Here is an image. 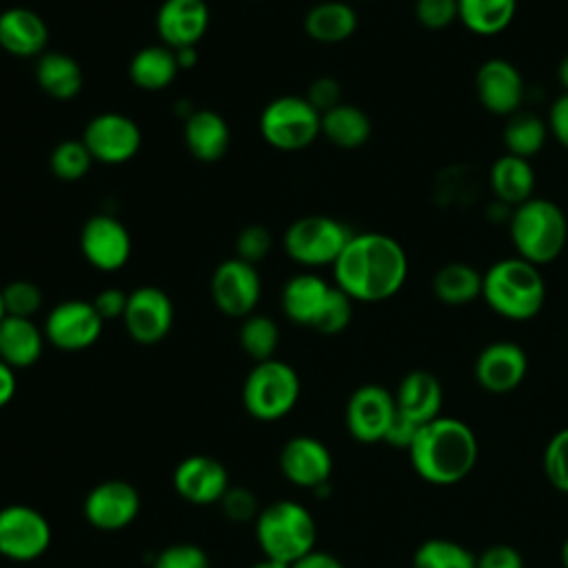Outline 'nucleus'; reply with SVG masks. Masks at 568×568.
Masks as SVG:
<instances>
[{"label":"nucleus","mask_w":568,"mask_h":568,"mask_svg":"<svg viewBox=\"0 0 568 568\" xmlns=\"http://www.w3.org/2000/svg\"><path fill=\"white\" fill-rule=\"evenodd\" d=\"M206 0H164L155 16V27L162 44L171 49L195 47L209 29Z\"/></svg>","instance_id":"nucleus-21"},{"label":"nucleus","mask_w":568,"mask_h":568,"mask_svg":"<svg viewBox=\"0 0 568 568\" xmlns=\"http://www.w3.org/2000/svg\"><path fill=\"white\" fill-rule=\"evenodd\" d=\"M277 344H280V328L268 315L251 313L248 317H244L240 328V346L251 359L255 362L273 359Z\"/></svg>","instance_id":"nucleus-36"},{"label":"nucleus","mask_w":568,"mask_h":568,"mask_svg":"<svg viewBox=\"0 0 568 568\" xmlns=\"http://www.w3.org/2000/svg\"><path fill=\"white\" fill-rule=\"evenodd\" d=\"M271 246H273V237L268 229L262 224H251L237 233L235 257L248 264H260L271 253Z\"/></svg>","instance_id":"nucleus-42"},{"label":"nucleus","mask_w":568,"mask_h":568,"mask_svg":"<svg viewBox=\"0 0 568 568\" xmlns=\"http://www.w3.org/2000/svg\"><path fill=\"white\" fill-rule=\"evenodd\" d=\"M546 138H548V122H544L537 113L517 111L506 120L504 149L510 155L530 160L544 149Z\"/></svg>","instance_id":"nucleus-34"},{"label":"nucleus","mask_w":568,"mask_h":568,"mask_svg":"<svg viewBox=\"0 0 568 568\" xmlns=\"http://www.w3.org/2000/svg\"><path fill=\"white\" fill-rule=\"evenodd\" d=\"M251 568H291V564H284V561H277V559H271V557H264L260 561H255Z\"/></svg>","instance_id":"nucleus-54"},{"label":"nucleus","mask_w":568,"mask_h":568,"mask_svg":"<svg viewBox=\"0 0 568 568\" xmlns=\"http://www.w3.org/2000/svg\"><path fill=\"white\" fill-rule=\"evenodd\" d=\"M4 315H7V311H4V300H2V288H0V322L4 320Z\"/></svg>","instance_id":"nucleus-56"},{"label":"nucleus","mask_w":568,"mask_h":568,"mask_svg":"<svg viewBox=\"0 0 568 568\" xmlns=\"http://www.w3.org/2000/svg\"><path fill=\"white\" fill-rule=\"evenodd\" d=\"M413 568H477V557L453 539L433 537L413 552Z\"/></svg>","instance_id":"nucleus-35"},{"label":"nucleus","mask_w":568,"mask_h":568,"mask_svg":"<svg viewBox=\"0 0 568 568\" xmlns=\"http://www.w3.org/2000/svg\"><path fill=\"white\" fill-rule=\"evenodd\" d=\"M291 568H344V564L335 555L313 548L311 552H306L300 559H295L291 564Z\"/></svg>","instance_id":"nucleus-50"},{"label":"nucleus","mask_w":568,"mask_h":568,"mask_svg":"<svg viewBox=\"0 0 568 568\" xmlns=\"http://www.w3.org/2000/svg\"><path fill=\"white\" fill-rule=\"evenodd\" d=\"M82 513L98 530H122L140 513V493L124 479H104L87 493Z\"/></svg>","instance_id":"nucleus-15"},{"label":"nucleus","mask_w":568,"mask_h":568,"mask_svg":"<svg viewBox=\"0 0 568 568\" xmlns=\"http://www.w3.org/2000/svg\"><path fill=\"white\" fill-rule=\"evenodd\" d=\"M173 51H175V60H178L180 69L195 67V62H197V47H180V49H173Z\"/></svg>","instance_id":"nucleus-52"},{"label":"nucleus","mask_w":568,"mask_h":568,"mask_svg":"<svg viewBox=\"0 0 568 568\" xmlns=\"http://www.w3.org/2000/svg\"><path fill=\"white\" fill-rule=\"evenodd\" d=\"M410 466L433 486H453L466 479L479 457L473 428L457 417H435L419 426L410 448Z\"/></svg>","instance_id":"nucleus-2"},{"label":"nucleus","mask_w":568,"mask_h":568,"mask_svg":"<svg viewBox=\"0 0 568 568\" xmlns=\"http://www.w3.org/2000/svg\"><path fill=\"white\" fill-rule=\"evenodd\" d=\"M508 235L517 257L535 266H544L564 253L568 242V220L559 204L532 195L513 209Z\"/></svg>","instance_id":"nucleus-4"},{"label":"nucleus","mask_w":568,"mask_h":568,"mask_svg":"<svg viewBox=\"0 0 568 568\" xmlns=\"http://www.w3.org/2000/svg\"><path fill=\"white\" fill-rule=\"evenodd\" d=\"M481 275L466 262H448L433 275V295L448 306H464L481 297Z\"/></svg>","instance_id":"nucleus-33"},{"label":"nucleus","mask_w":568,"mask_h":568,"mask_svg":"<svg viewBox=\"0 0 568 568\" xmlns=\"http://www.w3.org/2000/svg\"><path fill=\"white\" fill-rule=\"evenodd\" d=\"M209 555L197 544H171L162 548L155 559L153 568H209Z\"/></svg>","instance_id":"nucleus-41"},{"label":"nucleus","mask_w":568,"mask_h":568,"mask_svg":"<svg viewBox=\"0 0 568 568\" xmlns=\"http://www.w3.org/2000/svg\"><path fill=\"white\" fill-rule=\"evenodd\" d=\"M178 71L175 51L166 44L142 47L129 62L131 82L144 91L166 89L175 80Z\"/></svg>","instance_id":"nucleus-30"},{"label":"nucleus","mask_w":568,"mask_h":568,"mask_svg":"<svg viewBox=\"0 0 568 568\" xmlns=\"http://www.w3.org/2000/svg\"><path fill=\"white\" fill-rule=\"evenodd\" d=\"M528 371V357L517 342L499 339L486 344L475 359L473 373L477 384L490 395H506L515 390Z\"/></svg>","instance_id":"nucleus-18"},{"label":"nucleus","mask_w":568,"mask_h":568,"mask_svg":"<svg viewBox=\"0 0 568 568\" xmlns=\"http://www.w3.org/2000/svg\"><path fill=\"white\" fill-rule=\"evenodd\" d=\"M353 320V300L337 286H331V293L313 324L317 333L324 335H337L342 333Z\"/></svg>","instance_id":"nucleus-38"},{"label":"nucleus","mask_w":568,"mask_h":568,"mask_svg":"<svg viewBox=\"0 0 568 568\" xmlns=\"http://www.w3.org/2000/svg\"><path fill=\"white\" fill-rule=\"evenodd\" d=\"M104 320L87 300H64L44 320V339L60 351H84L102 335Z\"/></svg>","instance_id":"nucleus-10"},{"label":"nucleus","mask_w":568,"mask_h":568,"mask_svg":"<svg viewBox=\"0 0 568 568\" xmlns=\"http://www.w3.org/2000/svg\"><path fill=\"white\" fill-rule=\"evenodd\" d=\"M211 295L215 306L229 317H248L262 295V280L255 264L240 257L224 260L211 277Z\"/></svg>","instance_id":"nucleus-13"},{"label":"nucleus","mask_w":568,"mask_h":568,"mask_svg":"<svg viewBox=\"0 0 568 568\" xmlns=\"http://www.w3.org/2000/svg\"><path fill=\"white\" fill-rule=\"evenodd\" d=\"M16 388H18L16 368H11L7 362L0 359V408H4L13 399Z\"/></svg>","instance_id":"nucleus-51"},{"label":"nucleus","mask_w":568,"mask_h":568,"mask_svg":"<svg viewBox=\"0 0 568 568\" xmlns=\"http://www.w3.org/2000/svg\"><path fill=\"white\" fill-rule=\"evenodd\" d=\"M515 16L517 0H457V20L481 38L506 31Z\"/></svg>","instance_id":"nucleus-31"},{"label":"nucleus","mask_w":568,"mask_h":568,"mask_svg":"<svg viewBox=\"0 0 568 568\" xmlns=\"http://www.w3.org/2000/svg\"><path fill=\"white\" fill-rule=\"evenodd\" d=\"M173 488L189 504H220L229 490V473L211 455H189L173 470Z\"/></svg>","instance_id":"nucleus-19"},{"label":"nucleus","mask_w":568,"mask_h":568,"mask_svg":"<svg viewBox=\"0 0 568 568\" xmlns=\"http://www.w3.org/2000/svg\"><path fill=\"white\" fill-rule=\"evenodd\" d=\"M126 300H129V293H124L122 288H115V286H109V288H102L93 300L91 304L95 306L98 315L106 322V320H115V317H124V311H126Z\"/></svg>","instance_id":"nucleus-47"},{"label":"nucleus","mask_w":568,"mask_h":568,"mask_svg":"<svg viewBox=\"0 0 568 568\" xmlns=\"http://www.w3.org/2000/svg\"><path fill=\"white\" fill-rule=\"evenodd\" d=\"M44 346V331L36 326L29 317L4 315L0 322V359L11 368L33 366Z\"/></svg>","instance_id":"nucleus-26"},{"label":"nucleus","mask_w":568,"mask_h":568,"mask_svg":"<svg viewBox=\"0 0 568 568\" xmlns=\"http://www.w3.org/2000/svg\"><path fill=\"white\" fill-rule=\"evenodd\" d=\"M184 142L195 160L215 162L226 153L231 131L217 111L193 109V113L184 120Z\"/></svg>","instance_id":"nucleus-24"},{"label":"nucleus","mask_w":568,"mask_h":568,"mask_svg":"<svg viewBox=\"0 0 568 568\" xmlns=\"http://www.w3.org/2000/svg\"><path fill=\"white\" fill-rule=\"evenodd\" d=\"M260 133L277 151H302L322 135V113L302 95H280L264 106Z\"/></svg>","instance_id":"nucleus-7"},{"label":"nucleus","mask_w":568,"mask_h":568,"mask_svg":"<svg viewBox=\"0 0 568 568\" xmlns=\"http://www.w3.org/2000/svg\"><path fill=\"white\" fill-rule=\"evenodd\" d=\"M331 286L333 284H328L324 277L313 275V273H302V275L291 277L282 291L284 315L300 326L313 328V324L331 293Z\"/></svg>","instance_id":"nucleus-27"},{"label":"nucleus","mask_w":568,"mask_h":568,"mask_svg":"<svg viewBox=\"0 0 568 568\" xmlns=\"http://www.w3.org/2000/svg\"><path fill=\"white\" fill-rule=\"evenodd\" d=\"M395 415V395L379 384L355 388L346 402V428L362 444L384 442Z\"/></svg>","instance_id":"nucleus-12"},{"label":"nucleus","mask_w":568,"mask_h":568,"mask_svg":"<svg viewBox=\"0 0 568 568\" xmlns=\"http://www.w3.org/2000/svg\"><path fill=\"white\" fill-rule=\"evenodd\" d=\"M93 160L102 164H122L129 162L142 144L140 126L124 113L106 111L89 120L82 133Z\"/></svg>","instance_id":"nucleus-11"},{"label":"nucleus","mask_w":568,"mask_h":568,"mask_svg":"<svg viewBox=\"0 0 568 568\" xmlns=\"http://www.w3.org/2000/svg\"><path fill=\"white\" fill-rule=\"evenodd\" d=\"M357 29V13L342 0H324L304 16V31L320 44H337L348 40Z\"/></svg>","instance_id":"nucleus-28"},{"label":"nucleus","mask_w":568,"mask_h":568,"mask_svg":"<svg viewBox=\"0 0 568 568\" xmlns=\"http://www.w3.org/2000/svg\"><path fill=\"white\" fill-rule=\"evenodd\" d=\"M548 131L568 151V93L555 98L548 109Z\"/></svg>","instance_id":"nucleus-48"},{"label":"nucleus","mask_w":568,"mask_h":568,"mask_svg":"<svg viewBox=\"0 0 568 568\" xmlns=\"http://www.w3.org/2000/svg\"><path fill=\"white\" fill-rule=\"evenodd\" d=\"M49 42L42 16L27 7H9L0 13V47L16 58H40Z\"/></svg>","instance_id":"nucleus-23"},{"label":"nucleus","mask_w":568,"mask_h":568,"mask_svg":"<svg viewBox=\"0 0 568 568\" xmlns=\"http://www.w3.org/2000/svg\"><path fill=\"white\" fill-rule=\"evenodd\" d=\"M561 564H564V568H568V537L561 544Z\"/></svg>","instance_id":"nucleus-55"},{"label":"nucleus","mask_w":568,"mask_h":568,"mask_svg":"<svg viewBox=\"0 0 568 568\" xmlns=\"http://www.w3.org/2000/svg\"><path fill=\"white\" fill-rule=\"evenodd\" d=\"M255 539L264 557L293 564L315 548L317 526L306 506L280 499L264 506L255 517Z\"/></svg>","instance_id":"nucleus-5"},{"label":"nucleus","mask_w":568,"mask_h":568,"mask_svg":"<svg viewBox=\"0 0 568 568\" xmlns=\"http://www.w3.org/2000/svg\"><path fill=\"white\" fill-rule=\"evenodd\" d=\"M442 404H444L442 382L430 371H424V368H415L406 373L395 390L397 413L417 426H424L430 419L439 417Z\"/></svg>","instance_id":"nucleus-22"},{"label":"nucleus","mask_w":568,"mask_h":568,"mask_svg":"<svg viewBox=\"0 0 568 568\" xmlns=\"http://www.w3.org/2000/svg\"><path fill=\"white\" fill-rule=\"evenodd\" d=\"M91 153L82 140H64L55 144L49 158V166L58 180L64 182H75L84 178L91 169Z\"/></svg>","instance_id":"nucleus-37"},{"label":"nucleus","mask_w":568,"mask_h":568,"mask_svg":"<svg viewBox=\"0 0 568 568\" xmlns=\"http://www.w3.org/2000/svg\"><path fill=\"white\" fill-rule=\"evenodd\" d=\"M2 300L7 315L33 317L42 308V291L29 280H13L2 286Z\"/></svg>","instance_id":"nucleus-40"},{"label":"nucleus","mask_w":568,"mask_h":568,"mask_svg":"<svg viewBox=\"0 0 568 568\" xmlns=\"http://www.w3.org/2000/svg\"><path fill=\"white\" fill-rule=\"evenodd\" d=\"M477 568H524V557L515 546L493 544L477 557Z\"/></svg>","instance_id":"nucleus-46"},{"label":"nucleus","mask_w":568,"mask_h":568,"mask_svg":"<svg viewBox=\"0 0 568 568\" xmlns=\"http://www.w3.org/2000/svg\"><path fill=\"white\" fill-rule=\"evenodd\" d=\"M284 477L300 488H322L333 473V455L324 442L311 435L291 437L280 453Z\"/></svg>","instance_id":"nucleus-20"},{"label":"nucleus","mask_w":568,"mask_h":568,"mask_svg":"<svg viewBox=\"0 0 568 568\" xmlns=\"http://www.w3.org/2000/svg\"><path fill=\"white\" fill-rule=\"evenodd\" d=\"M544 475L559 493L568 495V426L557 430L544 448Z\"/></svg>","instance_id":"nucleus-39"},{"label":"nucleus","mask_w":568,"mask_h":568,"mask_svg":"<svg viewBox=\"0 0 568 568\" xmlns=\"http://www.w3.org/2000/svg\"><path fill=\"white\" fill-rule=\"evenodd\" d=\"M481 297L488 308L510 322H528L546 302V282L539 266L521 257L493 262L481 275Z\"/></svg>","instance_id":"nucleus-3"},{"label":"nucleus","mask_w":568,"mask_h":568,"mask_svg":"<svg viewBox=\"0 0 568 568\" xmlns=\"http://www.w3.org/2000/svg\"><path fill=\"white\" fill-rule=\"evenodd\" d=\"M415 20L428 31L448 29L457 20V0H415Z\"/></svg>","instance_id":"nucleus-43"},{"label":"nucleus","mask_w":568,"mask_h":568,"mask_svg":"<svg viewBox=\"0 0 568 568\" xmlns=\"http://www.w3.org/2000/svg\"><path fill=\"white\" fill-rule=\"evenodd\" d=\"M371 131L373 126L368 115L355 104L339 102L322 113V135L339 149H359L368 142Z\"/></svg>","instance_id":"nucleus-32"},{"label":"nucleus","mask_w":568,"mask_h":568,"mask_svg":"<svg viewBox=\"0 0 568 568\" xmlns=\"http://www.w3.org/2000/svg\"><path fill=\"white\" fill-rule=\"evenodd\" d=\"M80 251L91 266L118 271L131 257V235L118 217L98 213L80 229Z\"/></svg>","instance_id":"nucleus-16"},{"label":"nucleus","mask_w":568,"mask_h":568,"mask_svg":"<svg viewBox=\"0 0 568 568\" xmlns=\"http://www.w3.org/2000/svg\"><path fill=\"white\" fill-rule=\"evenodd\" d=\"M122 322L133 342L144 346L158 344L173 326V302L158 286H138L129 293Z\"/></svg>","instance_id":"nucleus-14"},{"label":"nucleus","mask_w":568,"mask_h":568,"mask_svg":"<svg viewBox=\"0 0 568 568\" xmlns=\"http://www.w3.org/2000/svg\"><path fill=\"white\" fill-rule=\"evenodd\" d=\"M475 95L488 113L510 118L524 102V78L510 60L488 58L475 71Z\"/></svg>","instance_id":"nucleus-17"},{"label":"nucleus","mask_w":568,"mask_h":568,"mask_svg":"<svg viewBox=\"0 0 568 568\" xmlns=\"http://www.w3.org/2000/svg\"><path fill=\"white\" fill-rule=\"evenodd\" d=\"M51 546L49 519L27 506L11 504L0 508V555L11 561H33Z\"/></svg>","instance_id":"nucleus-9"},{"label":"nucleus","mask_w":568,"mask_h":568,"mask_svg":"<svg viewBox=\"0 0 568 568\" xmlns=\"http://www.w3.org/2000/svg\"><path fill=\"white\" fill-rule=\"evenodd\" d=\"M535 182L537 178L530 160H524L510 153L499 155L488 171V186L495 200L513 209L535 195Z\"/></svg>","instance_id":"nucleus-25"},{"label":"nucleus","mask_w":568,"mask_h":568,"mask_svg":"<svg viewBox=\"0 0 568 568\" xmlns=\"http://www.w3.org/2000/svg\"><path fill=\"white\" fill-rule=\"evenodd\" d=\"M36 82L53 100H73L84 84L75 58L62 51H44L36 62Z\"/></svg>","instance_id":"nucleus-29"},{"label":"nucleus","mask_w":568,"mask_h":568,"mask_svg":"<svg viewBox=\"0 0 568 568\" xmlns=\"http://www.w3.org/2000/svg\"><path fill=\"white\" fill-rule=\"evenodd\" d=\"M333 277L335 286L353 302H386L406 284L408 255L404 246L386 233H353L333 264Z\"/></svg>","instance_id":"nucleus-1"},{"label":"nucleus","mask_w":568,"mask_h":568,"mask_svg":"<svg viewBox=\"0 0 568 568\" xmlns=\"http://www.w3.org/2000/svg\"><path fill=\"white\" fill-rule=\"evenodd\" d=\"M351 235L335 217L304 215L286 229L282 244L286 255L302 266H333Z\"/></svg>","instance_id":"nucleus-8"},{"label":"nucleus","mask_w":568,"mask_h":568,"mask_svg":"<svg viewBox=\"0 0 568 568\" xmlns=\"http://www.w3.org/2000/svg\"><path fill=\"white\" fill-rule=\"evenodd\" d=\"M417 430H419L417 424H413L410 419H406L404 415L397 413L395 419H393V424H390V428H388V433H386V437H384V442L390 444V446H395V448L408 450L410 444H413V439H415V435H417Z\"/></svg>","instance_id":"nucleus-49"},{"label":"nucleus","mask_w":568,"mask_h":568,"mask_svg":"<svg viewBox=\"0 0 568 568\" xmlns=\"http://www.w3.org/2000/svg\"><path fill=\"white\" fill-rule=\"evenodd\" d=\"M320 113L337 106L342 102V87L331 75H320L311 82L306 95H304Z\"/></svg>","instance_id":"nucleus-45"},{"label":"nucleus","mask_w":568,"mask_h":568,"mask_svg":"<svg viewBox=\"0 0 568 568\" xmlns=\"http://www.w3.org/2000/svg\"><path fill=\"white\" fill-rule=\"evenodd\" d=\"M297 371L282 359L255 362L242 386V404L246 413L262 422L282 419L300 399Z\"/></svg>","instance_id":"nucleus-6"},{"label":"nucleus","mask_w":568,"mask_h":568,"mask_svg":"<svg viewBox=\"0 0 568 568\" xmlns=\"http://www.w3.org/2000/svg\"><path fill=\"white\" fill-rule=\"evenodd\" d=\"M220 506H222L224 517L231 521H251L260 515L257 497L248 488H242V486L240 488L229 486V490L220 499Z\"/></svg>","instance_id":"nucleus-44"},{"label":"nucleus","mask_w":568,"mask_h":568,"mask_svg":"<svg viewBox=\"0 0 568 568\" xmlns=\"http://www.w3.org/2000/svg\"><path fill=\"white\" fill-rule=\"evenodd\" d=\"M557 80H559L561 93H568V53L559 60V67H557Z\"/></svg>","instance_id":"nucleus-53"}]
</instances>
